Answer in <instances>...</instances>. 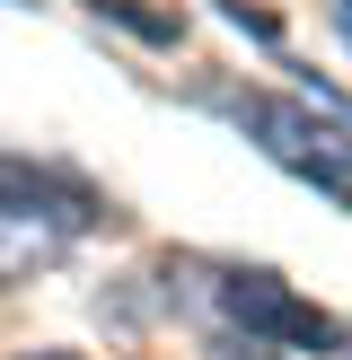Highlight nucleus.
Listing matches in <instances>:
<instances>
[{"mask_svg":"<svg viewBox=\"0 0 352 360\" xmlns=\"http://www.w3.org/2000/svg\"><path fill=\"white\" fill-rule=\"evenodd\" d=\"M80 229H97V202H88L80 185L35 176V167H0V290L53 273Z\"/></svg>","mask_w":352,"mask_h":360,"instance_id":"nucleus-2","label":"nucleus"},{"mask_svg":"<svg viewBox=\"0 0 352 360\" xmlns=\"http://www.w3.org/2000/svg\"><path fill=\"white\" fill-rule=\"evenodd\" d=\"M220 308L238 316L246 334H264V343H282V352H299V360H344L352 352V334L334 326L326 308H308L291 281H273V273H229L220 281Z\"/></svg>","mask_w":352,"mask_h":360,"instance_id":"nucleus-3","label":"nucleus"},{"mask_svg":"<svg viewBox=\"0 0 352 360\" xmlns=\"http://www.w3.org/2000/svg\"><path fill=\"white\" fill-rule=\"evenodd\" d=\"M229 115L246 123V141L273 167H291L299 185H317L326 202L352 211V123L344 115H317L308 97H229Z\"/></svg>","mask_w":352,"mask_h":360,"instance_id":"nucleus-1","label":"nucleus"},{"mask_svg":"<svg viewBox=\"0 0 352 360\" xmlns=\"http://www.w3.org/2000/svg\"><path fill=\"white\" fill-rule=\"evenodd\" d=\"M27 360H80V352H27Z\"/></svg>","mask_w":352,"mask_h":360,"instance_id":"nucleus-5","label":"nucleus"},{"mask_svg":"<svg viewBox=\"0 0 352 360\" xmlns=\"http://www.w3.org/2000/svg\"><path fill=\"white\" fill-rule=\"evenodd\" d=\"M334 27H344V44H352V0H334Z\"/></svg>","mask_w":352,"mask_h":360,"instance_id":"nucleus-4","label":"nucleus"}]
</instances>
